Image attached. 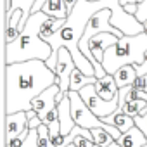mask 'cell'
I'll return each mask as SVG.
<instances>
[{
    "label": "cell",
    "instance_id": "cell-28",
    "mask_svg": "<svg viewBox=\"0 0 147 147\" xmlns=\"http://www.w3.org/2000/svg\"><path fill=\"white\" fill-rule=\"evenodd\" d=\"M107 147H121V145H119V144H118V142H116V140H114V142H113V144H111V145H107Z\"/></svg>",
    "mask_w": 147,
    "mask_h": 147
},
{
    "label": "cell",
    "instance_id": "cell-31",
    "mask_svg": "<svg viewBox=\"0 0 147 147\" xmlns=\"http://www.w3.org/2000/svg\"><path fill=\"white\" fill-rule=\"evenodd\" d=\"M67 147H75V145H73V144H71V145H67Z\"/></svg>",
    "mask_w": 147,
    "mask_h": 147
},
{
    "label": "cell",
    "instance_id": "cell-18",
    "mask_svg": "<svg viewBox=\"0 0 147 147\" xmlns=\"http://www.w3.org/2000/svg\"><path fill=\"white\" fill-rule=\"evenodd\" d=\"M119 109H123L125 114H128L130 118H137V116H144L147 114V100L140 99V100H133V102H125V106H121Z\"/></svg>",
    "mask_w": 147,
    "mask_h": 147
},
{
    "label": "cell",
    "instance_id": "cell-1",
    "mask_svg": "<svg viewBox=\"0 0 147 147\" xmlns=\"http://www.w3.org/2000/svg\"><path fill=\"white\" fill-rule=\"evenodd\" d=\"M4 113L31 111V102L52 85H59L57 75L45 61L16 62L4 67Z\"/></svg>",
    "mask_w": 147,
    "mask_h": 147
},
{
    "label": "cell",
    "instance_id": "cell-34",
    "mask_svg": "<svg viewBox=\"0 0 147 147\" xmlns=\"http://www.w3.org/2000/svg\"><path fill=\"white\" fill-rule=\"evenodd\" d=\"M7 2H9V0H5V4H7Z\"/></svg>",
    "mask_w": 147,
    "mask_h": 147
},
{
    "label": "cell",
    "instance_id": "cell-13",
    "mask_svg": "<svg viewBox=\"0 0 147 147\" xmlns=\"http://www.w3.org/2000/svg\"><path fill=\"white\" fill-rule=\"evenodd\" d=\"M113 76H114V80H116L118 88L131 87V85L137 82V78H138V75H137V67H135L133 64H128V66L119 67Z\"/></svg>",
    "mask_w": 147,
    "mask_h": 147
},
{
    "label": "cell",
    "instance_id": "cell-4",
    "mask_svg": "<svg viewBox=\"0 0 147 147\" xmlns=\"http://www.w3.org/2000/svg\"><path fill=\"white\" fill-rule=\"evenodd\" d=\"M67 97H69V102H71V114H73V119H75V123H76V126H82V128H85V130H95V128H102V130H106L116 142L121 138V131L118 130V128H114V126H111V125H107L104 119H100V118H97L90 109H88V106L83 102V99L80 97V94L78 92H69L67 94Z\"/></svg>",
    "mask_w": 147,
    "mask_h": 147
},
{
    "label": "cell",
    "instance_id": "cell-21",
    "mask_svg": "<svg viewBox=\"0 0 147 147\" xmlns=\"http://www.w3.org/2000/svg\"><path fill=\"white\" fill-rule=\"evenodd\" d=\"M73 145L75 147H95L94 140H90V138H87L83 135H78L75 140H73Z\"/></svg>",
    "mask_w": 147,
    "mask_h": 147
},
{
    "label": "cell",
    "instance_id": "cell-14",
    "mask_svg": "<svg viewBox=\"0 0 147 147\" xmlns=\"http://www.w3.org/2000/svg\"><path fill=\"white\" fill-rule=\"evenodd\" d=\"M118 144L121 147H144L147 144V137L144 135V131L138 126H133L131 130H128L126 133L121 135Z\"/></svg>",
    "mask_w": 147,
    "mask_h": 147
},
{
    "label": "cell",
    "instance_id": "cell-23",
    "mask_svg": "<svg viewBox=\"0 0 147 147\" xmlns=\"http://www.w3.org/2000/svg\"><path fill=\"white\" fill-rule=\"evenodd\" d=\"M135 18H137V19H138L142 24L147 21V0H144L142 4H138V11H137Z\"/></svg>",
    "mask_w": 147,
    "mask_h": 147
},
{
    "label": "cell",
    "instance_id": "cell-26",
    "mask_svg": "<svg viewBox=\"0 0 147 147\" xmlns=\"http://www.w3.org/2000/svg\"><path fill=\"white\" fill-rule=\"evenodd\" d=\"M125 11H126L128 14L135 16V14H137V11H138V4H130V5H125Z\"/></svg>",
    "mask_w": 147,
    "mask_h": 147
},
{
    "label": "cell",
    "instance_id": "cell-8",
    "mask_svg": "<svg viewBox=\"0 0 147 147\" xmlns=\"http://www.w3.org/2000/svg\"><path fill=\"white\" fill-rule=\"evenodd\" d=\"M28 121H30V116L26 111L5 114V145L12 142L16 137H19L24 130H28Z\"/></svg>",
    "mask_w": 147,
    "mask_h": 147
},
{
    "label": "cell",
    "instance_id": "cell-9",
    "mask_svg": "<svg viewBox=\"0 0 147 147\" xmlns=\"http://www.w3.org/2000/svg\"><path fill=\"white\" fill-rule=\"evenodd\" d=\"M119 38L111 35V33H100V35H95L90 42H88V50L92 52V55L95 57L97 62L102 64V59H104V54L109 47H113Z\"/></svg>",
    "mask_w": 147,
    "mask_h": 147
},
{
    "label": "cell",
    "instance_id": "cell-17",
    "mask_svg": "<svg viewBox=\"0 0 147 147\" xmlns=\"http://www.w3.org/2000/svg\"><path fill=\"white\" fill-rule=\"evenodd\" d=\"M97 83V78L95 76H87L76 67L71 75V83H69V92H80L83 87L87 85H95Z\"/></svg>",
    "mask_w": 147,
    "mask_h": 147
},
{
    "label": "cell",
    "instance_id": "cell-15",
    "mask_svg": "<svg viewBox=\"0 0 147 147\" xmlns=\"http://www.w3.org/2000/svg\"><path fill=\"white\" fill-rule=\"evenodd\" d=\"M107 125H111V126H114V128H118L121 133H126L128 130H131L133 126H135V119L133 118H130L128 114H125L123 113V109H118L116 113H113L109 118H106L104 119Z\"/></svg>",
    "mask_w": 147,
    "mask_h": 147
},
{
    "label": "cell",
    "instance_id": "cell-20",
    "mask_svg": "<svg viewBox=\"0 0 147 147\" xmlns=\"http://www.w3.org/2000/svg\"><path fill=\"white\" fill-rule=\"evenodd\" d=\"M36 131H38V145L40 147H55L54 142H52V137H50V131H49L47 125L42 123L36 128Z\"/></svg>",
    "mask_w": 147,
    "mask_h": 147
},
{
    "label": "cell",
    "instance_id": "cell-11",
    "mask_svg": "<svg viewBox=\"0 0 147 147\" xmlns=\"http://www.w3.org/2000/svg\"><path fill=\"white\" fill-rule=\"evenodd\" d=\"M95 88H97V94H99L104 100H113V99L118 97V94H119V88H118L116 80H114L113 75H107V76H104V78H97Z\"/></svg>",
    "mask_w": 147,
    "mask_h": 147
},
{
    "label": "cell",
    "instance_id": "cell-5",
    "mask_svg": "<svg viewBox=\"0 0 147 147\" xmlns=\"http://www.w3.org/2000/svg\"><path fill=\"white\" fill-rule=\"evenodd\" d=\"M80 97L83 99V102L88 106V109L100 119H106L109 118L113 113H116L119 109V94L118 97H114L113 100H104L99 94H97V88L95 85H87L83 87L80 92Z\"/></svg>",
    "mask_w": 147,
    "mask_h": 147
},
{
    "label": "cell",
    "instance_id": "cell-32",
    "mask_svg": "<svg viewBox=\"0 0 147 147\" xmlns=\"http://www.w3.org/2000/svg\"><path fill=\"white\" fill-rule=\"evenodd\" d=\"M144 90H145V92H147V87H145V88H144Z\"/></svg>",
    "mask_w": 147,
    "mask_h": 147
},
{
    "label": "cell",
    "instance_id": "cell-30",
    "mask_svg": "<svg viewBox=\"0 0 147 147\" xmlns=\"http://www.w3.org/2000/svg\"><path fill=\"white\" fill-rule=\"evenodd\" d=\"M88 2H100V0H88Z\"/></svg>",
    "mask_w": 147,
    "mask_h": 147
},
{
    "label": "cell",
    "instance_id": "cell-24",
    "mask_svg": "<svg viewBox=\"0 0 147 147\" xmlns=\"http://www.w3.org/2000/svg\"><path fill=\"white\" fill-rule=\"evenodd\" d=\"M135 126H138V128L144 131V135L147 137V114L137 116V118H135Z\"/></svg>",
    "mask_w": 147,
    "mask_h": 147
},
{
    "label": "cell",
    "instance_id": "cell-12",
    "mask_svg": "<svg viewBox=\"0 0 147 147\" xmlns=\"http://www.w3.org/2000/svg\"><path fill=\"white\" fill-rule=\"evenodd\" d=\"M36 2L38 0H9V2L5 4V16L9 12H12L14 9H21L23 14H24L23 16V23H21V31H23L26 23H28V19H30V16L33 14V7H35Z\"/></svg>",
    "mask_w": 147,
    "mask_h": 147
},
{
    "label": "cell",
    "instance_id": "cell-25",
    "mask_svg": "<svg viewBox=\"0 0 147 147\" xmlns=\"http://www.w3.org/2000/svg\"><path fill=\"white\" fill-rule=\"evenodd\" d=\"M40 125H42V119H40L38 116H35V118H31V119L28 121V128H30V130H36Z\"/></svg>",
    "mask_w": 147,
    "mask_h": 147
},
{
    "label": "cell",
    "instance_id": "cell-19",
    "mask_svg": "<svg viewBox=\"0 0 147 147\" xmlns=\"http://www.w3.org/2000/svg\"><path fill=\"white\" fill-rule=\"evenodd\" d=\"M92 131V137H94V144L99 145V147H107L114 142V138L102 128H95V130H90Z\"/></svg>",
    "mask_w": 147,
    "mask_h": 147
},
{
    "label": "cell",
    "instance_id": "cell-35",
    "mask_svg": "<svg viewBox=\"0 0 147 147\" xmlns=\"http://www.w3.org/2000/svg\"><path fill=\"white\" fill-rule=\"evenodd\" d=\"M144 147H147V144H145V145H144Z\"/></svg>",
    "mask_w": 147,
    "mask_h": 147
},
{
    "label": "cell",
    "instance_id": "cell-16",
    "mask_svg": "<svg viewBox=\"0 0 147 147\" xmlns=\"http://www.w3.org/2000/svg\"><path fill=\"white\" fill-rule=\"evenodd\" d=\"M42 12H45L49 18H54V19H67L69 18V11L64 4V0H47L42 7Z\"/></svg>",
    "mask_w": 147,
    "mask_h": 147
},
{
    "label": "cell",
    "instance_id": "cell-6",
    "mask_svg": "<svg viewBox=\"0 0 147 147\" xmlns=\"http://www.w3.org/2000/svg\"><path fill=\"white\" fill-rule=\"evenodd\" d=\"M76 69V62L75 59H73L71 52L62 47L57 54V61H55V69L54 73L57 75L59 78V87H61V92L57 95V104L62 102L66 99V95L69 94V83H71V75H73V71Z\"/></svg>",
    "mask_w": 147,
    "mask_h": 147
},
{
    "label": "cell",
    "instance_id": "cell-3",
    "mask_svg": "<svg viewBox=\"0 0 147 147\" xmlns=\"http://www.w3.org/2000/svg\"><path fill=\"white\" fill-rule=\"evenodd\" d=\"M145 54H147V33L131 36L125 35L113 47L106 50L102 59V67L106 69L107 75H114L119 67L128 64L142 66L145 62Z\"/></svg>",
    "mask_w": 147,
    "mask_h": 147
},
{
    "label": "cell",
    "instance_id": "cell-29",
    "mask_svg": "<svg viewBox=\"0 0 147 147\" xmlns=\"http://www.w3.org/2000/svg\"><path fill=\"white\" fill-rule=\"evenodd\" d=\"M144 31H145V33H147V21H145V23H144Z\"/></svg>",
    "mask_w": 147,
    "mask_h": 147
},
{
    "label": "cell",
    "instance_id": "cell-22",
    "mask_svg": "<svg viewBox=\"0 0 147 147\" xmlns=\"http://www.w3.org/2000/svg\"><path fill=\"white\" fill-rule=\"evenodd\" d=\"M21 147H40L38 145V131L36 130H30V137L26 138V142Z\"/></svg>",
    "mask_w": 147,
    "mask_h": 147
},
{
    "label": "cell",
    "instance_id": "cell-33",
    "mask_svg": "<svg viewBox=\"0 0 147 147\" xmlns=\"http://www.w3.org/2000/svg\"><path fill=\"white\" fill-rule=\"evenodd\" d=\"M142 2H144V0H140V4H142Z\"/></svg>",
    "mask_w": 147,
    "mask_h": 147
},
{
    "label": "cell",
    "instance_id": "cell-7",
    "mask_svg": "<svg viewBox=\"0 0 147 147\" xmlns=\"http://www.w3.org/2000/svg\"><path fill=\"white\" fill-rule=\"evenodd\" d=\"M59 92H61V87L59 85H52L50 88H47L43 94H40L31 102V107L36 113V116L42 119V123L49 116V113L57 107V95H59Z\"/></svg>",
    "mask_w": 147,
    "mask_h": 147
},
{
    "label": "cell",
    "instance_id": "cell-2",
    "mask_svg": "<svg viewBox=\"0 0 147 147\" xmlns=\"http://www.w3.org/2000/svg\"><path fill=\"white\" fill-rule=\"evenodd\" d=\"M50 18L45 12H33L21 31V36L12 42L5 43L4 49V64H16L26 61H49L52 55V47L42 38V30Z\"/></svg>",
    "mask_w": 147,
    "mask_h": 147
},
{
    "label": "cell",
    "instance_id": "cell-27",
    "mask_svg": "<svg viewBox=\"0 0 147 147\" xmlns=\"http://www.w3.org/2000/svg\"><path fill=\"white\" fill-rule=\"evenodd\" d=\"M121 7L125 9V5H130V4H140V0H119Z\"/></svg>",
    "mask_w": 147,
    "mask_h": 147
},
{
    "label": "cell",
    "instance_id": "cell-10",
    "mask_svg": "<svg viewBox=\"0 0 147 147\" xmlns=\"http://www.w3.org/2000/svg\"><path fill=\"white\" fill-rule=\"evenodd\" d=\"M57 111H59V121H61V135H69L71 130L76 126L75 119H73V114H71V102H69V97L66 95V99L62 102L57 104Z\"/></svg>",
    "mask_w": 147,
    "mask_h": 147
},
{
    "label": "cell",
    "instance_id": "cell-36",
    "mask_svg": "<svg viewBox=\"0 0 147 147\" xmlns=\"http://www.w3.org/2000/svg\"><path fill=\"white\" fill-rule=\"evenodd\" d=\"M95 147H99V145H95Z\"/></svg>",
    "mask_w": 147,
    "mask_h": 147
}]
</instances>
